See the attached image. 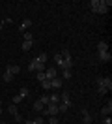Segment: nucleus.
I'll list each match as a JSON object with an SVG mask.
<instances>
[{
  "mask_svg": "<svg viewBox=\"0 0 112 124\" xmlns=\"http://www.w3.org/2000/svg\"><path fill=\"white\" fill-rule=\"evenodd\" d=\"M28 71H45V64H41L37 58H34L28 64Z\"/></svg>",
  "mask_w": 112,
  "mask_h": 124,
  "instance_id": "1",
  "label": "nucleus"
},
{
  "mask_svg": "<svg viewBox=\"0 0 112 124\" xmlns=\"http://www.w3.org/2000/svg\"><path fill=\"white\" fill-rule=\"evenodd\" d=\"M43 111H45V115H47V116H56L60 113V111H58V103H49V105H45Z\"/></svg>",
  "mask_w": 112,
  "mask_h": 124,
  "instance_id": "2",
  "label": "nucleus"
},
{
  "mask_svg": "<svg viewBox=\"0 0 112 124\" xmlns=\"http://www.w3.org/2000/svg\"><path fill=\"white\" fill-rule=\"evenodd\" d=\"M95 83H97V86H105V88L112 90V79L110 77H97Z\"/></svg>",
  "mask_w": 112,
  "mask_h": 124,
  "instance_id": "3",
  "label": "nucleus"
},
{
  "mask_svg": "<svg viewBox=\"0 0 112 124\" xmlns=\"http://www.w3.org/2000/svg\"><path fill=\"white\" fill-rule=\"evenodd\" d=\"M110 6H112V0H99V8H97V13H106Z\"/></svg>",
  "mask_w": 112,
  "mask_h": 124,
  "instance_id": "4",
  "label": "nucleus"
},
{
  "mask_svg": "<svg viewBox=\"0 0 112 124\" xmlns=\"http://www.w3.org/2000/svg\"><path fill=\"white\" fill-rule=\"evenodd\" d=\"M54 77H58V70H56V68H45V79H49V81H51V79H54Z\"/></svg>",
  "mask_w": 112,
  "mask_h": 124,
  "instance_id": "5",
  "label": "nucleus"
},
{
  "mask_svg": "<svg viewBox=\"0 0 112 124\" xmlns=\"http://www.w3.org/2000/svg\"><path fill=\"white\" fill-rule=\"evenodd\" d=\"M97 58H99L101 62H110L112 54H110V51H105V53H97Z\"/></svg>",
  "mask_w": 112,
  "mask_h": 124,
  "instance_id": "6",
  "label": "nucleus"
},
{
  "mask_svg": "<svg viewBox=\"0 0 112 124\" xmlns=\"http://www.w3.org/2000/svg\"><path fill=\"white\" fill-rule=\"evenodd\" d=\"M6 70L11 73V75H17V73H21V66H17V64H7Z\"/></svg>",
  "mask_w": 112,
  "mask_h": 124,
  "instance_id": "7",
  "label": "nucleus"
},
{
  "mask_svg": "<svg viewBox=\"0 0 112 124\" xmlns=\"http://www.w3.org/2000/svg\"><path fill=\"white\" fill-rule=\"evenodd\" d=\"M80 113H82V120H84V124H92V120H93V118H92V115L88 113V109H86V107L80 109Z\"/></svg>",
  "mask_w": 112,
  "mask_h": 124,
  "instance_id": "8",
  "label": "nucleus"
},
{
  "mask_svg": "<svg viewBox=\"0 0 112 124\" xmlns=\"http://www.w3.org/2000/svg\"><path fill=\"white\" fill-rule=\"evenodd\" d=\"M110 113H112V101L108 100V103H106V105L101 109V115H103V116H108Z\"/></svg>",
  "mask_w": 112,
  "mask_h": 124,
  "instance_id": "9",
  "label": "nucleus"
},
{
  "mask_svg": "<svg viewBox=\"0 0 112 124\" xmlns=\"http://www.w3.org/2000/svg\"><path fill=\"white\" fill-rule=\"evenodd\" d=\"M60 101L62 103H66V105H71V96H69V92H64L62 96H60Z\"/></svg>",
  "mask_w": 112,
  "mask_h": 124,
  "instance_id": "10",
  "label": "nucleus"
},
{
  "mask_svg": "<svg viewBox=\"0 0 112 124\" xmlns=\"http://www.w3.org/2000/svg\"><path fill=\"white\" fill-rule=\"evenodd\" d=\"M28 26H32V21H30V19H24V21H22V23L19 24V30H21V32H24L26 28H28Z\"/></svg>",
  "mask_w": 112,
  "mask_h": 124,
  "instance_id": "11",
  "label": "nucleus"
},
{
  "mask_svg": "<svg viewBox=\"0 0 112 124\" xmlns=\"http://www.w3.org/2000/svg\"><path fill=\"white\" fill-rule=\"evenodd\" d=\"M60 86H62V79L60 77L51 79V88H60Z\"/></svg>",
  "mask_w": 112,
  "mask_h": 124,
  "instance_id": "12",
  "label": "nucleus"
},
{
  "mask_svg": "<svg viewBox=\"0 0 112 124\" xmlns=\"http://www.w3.org/2000/svg\"><path fill=\"white\" fill-rule=\"evenodd\" d=\"M105 51H108V43H106V41H99V45H97V53H105Z\"/></svg>",
  "mask_w": 112,
  "mask_h": 124,
  "instance_id": "13",
  "label": "nucleus"
},
{
  "mask_svg": "<svg viewBox=\"0 0 112 124\" xmlns=\"http://www.w3.org/2000/svg\"><path fill=\"white\" fill-rule=\"evenodd\" d=\"M54 62H56L58 68H64V58H62V54H60V53L54 54Z\"/></svg>",
  "mask_w": 112,
  "mask_h": 124,
  "instance_id": "14",
  "label": "nucleus"
},
{
  "mask_svg": "<svg viewBox=\"0 0 112 124\" xmlns=\"http://www.w3.org/2000/svg\"><path fill=\"white\" fill-rule=\"evenodd\" d=\"M97 8H99V0H92V2H90V9H92L93 13H97Z\"/></svg>",
  "mask_w": 112,
  "mask_h": 124,
  "instance_id": "15",
  "label": "nucleus"
},
{
  "mask_svg": "<svg viewBox=\"0 0 112 124\" xmlns=\"http://www.w3.org/2000/svg\"><path fill=\"white\" fill-rule=\"evenodd\" d=\"M22 51H30L32 47H34V41H22Z\"/></svg>",
  "mask_w": 112,
  "mask_h": 124,
  "instance_id": "16",
  "label": "nucleus"
},
{
  "mask_svg": "<svg viewBox=\"0 0 112 124\" xmlns=\"http://www.w3.org/2000/svg\"><path fill=\"white\" fill-rule=\"evenodd\" d=\"M60 54H62V58H64V60H71V53H69V49H64Z\"/></svg>",
  "mask_w": 112,
  "mask_h": 124,
  "instance_id": "17",
  "label": "nucleus"
},
{
  "mask_svg": "<svg viewBox=\"0 0 112 124\" xmlns=\"http://www.w3.org/2000/svg\"><path fill=\"white\" fill-rule=\"evenodd\" d=\"M7 111H9L13 116H15V115H19V109H17V105H15V103H11V105L7 107Z\"/></svg>",
  "mask_w": 112,
  "mask_h": 124,
  "instance_id": "18",
  "label": "nucleus"
},
{
  "mask_svg": "<svg viewBox=\"0 0 112 124\" xmlns=\"http://www.w3.org/2000/svg\"><path fill=\"white\" fill-rule=\"evenodd\" d=\"M43 109H45V105H43V103H41L39 100L34 101V111H43Z\"/></svg>",
  "mask_w": 112,
  "mask_h": 124,
  "instance_id": "19",
  "label": "nucleus"
},
{
  "mask_svg": "<svg viewBox=\"0 0 112 124\" xmlns=\"http://www.w3.org/2000/svg\"><path fill=\"white\" fill-rule=\"evenodd\" d=\"M28 92H30V90H28V88H26V86H22V88H21V90H19V96H21V98H22V100H24V98H26V96H28Z\"/></svg>",
  "mask_w": 112,
  "mask_h": 124,
  "instance_id": "20",
  "label": "nucleus"
},
{
  "mask_svg": "<svg viewBox=\"0 0 112 124\" xmlns=\"http://www.w3.org/2000/svg\"><path fill=\"white\" fill-rule=\"evenodd\" d=\"M22 36H24V41H34V34L32 32H24Z\"/></svg>",
  "mask_w": 112,
  "mask_h": 124,
  "instance_id": "21",
  "label": "nucleus"
},
{
  "mask_svg": "<svg viewBox=\"0 0 112 124\" xmlns=\"http://www.w3.org/2000/svg\"><path fill=\"white\" fill-rule=\"evenodd\" d=\"M39 101H41L43 105H49V103H51V96H41V98H39Z\"/></svg>",
  "mask_w": 112,
  "mask_h": 124,
  "instance_id": "22",
  "label": "nucleus"
},
{
  "mask_svg": "<svg viewBox=\"0 0 112 124\" xmlns=\"http://www.w3.org/2000/svg\"><path fill=\"white\" fill-rule=\"evenodd\" d=\"M67 109H69V105H66V103H62V101L58 103V111H60V113H66Z\"/></svg>",
  "mask_w": 112,
  "mask_h": 124,
  "instance_id": "23",
  "label": "nucleus"
},
{
  "mask_svg": "<svg viewBox=\"0 0 112 124\" xmlns=\"http://www.w3.org/2000/svg\"><path fill=\"white\" fill-rule=\"evenodd\" d=\"M11 79H13V75H11V73H9L7 70H4V81H6V83H9Z\"/></svg>",
  "mask_w": 112,
  "mask_h": 124,
  "instance_id": "24",
  "label": "nucleus"
},
{
  "mask_svg": "<svg viewBox=\"0 0 112 124\" xmlns=\"http://www.w3.org/2000/svg\"><path fill=\"white\" fill-rule=\"evenodd\" d=\"M62 79H71V70H62Z\"/></svg>",
  "mask_w": 112,
  "mask_h": 124,
  "instance_id": "25",
  "label": "nucleus"
},
{
  "mask_svg": "<svg viewBox=\"0 0 112 124\" xmlns=\"http://www.w3.org/2000/svg\"><path fill=\"white\" fill-rule=\"evenodd\" d=\"M37 60L41 62V64H47V53H41L39 56H37Z\"/></svg>",
  "mask_w": 112,
  "mask_h": 124,
  "instance_id": "26",
  "label": "nucleus"
},
{
  "mask_svg": "<svg viewBox=\"0 0 112 124\" xmlns=\"http://www.w3.org/2000/svg\"><path fill=\"white\" fill-rule=\"evenodd\" d=\"M41 86H43L45 90H49V88H51V81H49V79H45V81H41Z\"/></svg>",
  "mask_w": 112,
  "mask_h": 124,
  "instance_id": "27",
  "label": "nucleus"
},
{
  "mask_svg": "<svg viewBox=\"0 0 112 124\" xmlns=\"http://www.w3.org/2000/svg\"><path fill=\"white\" fill-rule=\"evenodd\" d=\"M36 79L41 83V81H45V71H37V75H36Z\"/></svg>",
  "mask_w": 112,
  "mask_h": 124,
  "instance_id": "28",
  "label": "nucleus"
},
{
  "mask_svg": "<svg viewBox=\"0 0 112 124\" xmlns=\"http://www.w3.org/2000/svg\"><path fill=\"white\" fill-rule=\"evenodd\" d=\"M51 103H60V96L58 94H52L51 96Z\"/></svg>",
  "mask_w": 112,
  "mask_h": 124,
  "instance_id": "29",
  "label": "nucleus"
},
{
  "mask_svg": "<svg viewBox=\"0 0 112 124\" xmlns=\"http://www.w3.org/2000/svg\"><path fill=\"white\" fill-rule=\"evenodd\" d=\"M97 92H99V94H108L110 90H108V88H105V86H99V88H97Z\"/></svg>",
  "mask_w": 112,
  "mask_h": 124,
  "instance_id": "30",
  "label": "nucleus"
},
{
  "mask_svg": "<svg viewBox=\"0 0 112 124\" xmlns=\"http://www.w3.org/2000/svg\"><path fill=\"white\" fill-rule=\"evenodd\" d=\"M49 124H58V118L56 116H49Z\"/></svg>",
  "mask_w": 112,
  "mask_h": 124,
  "instance_id": "31",
  "label": "nucleus"
},
{
  "mask_svg": "<svg viewBox=\"0 0 112 124\" xmlns=\"http://www.w3.org/2000/svg\"><path fill=\"white\" fill-rule=\"evenodd\" d=\"M103 124H112V118H110V115H108V116H105V118H103Z\"/></svg>",
  "mask_w": 112,
  "mask_h": 124,
  "instance_id": "32",
  "label": "nucleus"
},
{
  "mask_svg": "<svg viewBox=\"0 0 112 124\" xmlns=\"http://www.w3.org/2000/svg\"><path fill=\"white\" fill-rule=\"evenodd\" d=\"M32 122H34V124H43V118H41V116H37V118H34Z\"/></svg>",
  "mask_w": 112,
  "mask_h": 124,
  "instance_id": "33",
  "label": "nucleus"
},
{
  "mask_svg": "<svg viewBox=\"0 0 112 124\" xmlns=\"http://www.w3.org/2000/svg\"><path fill=\"white\" fill-rule=\"evenodd\" d=\"M19 101H22V98H21V96H19V94H17V96H15V98H13V103H15V105H17Z\"/></svg>",
  "mask_w": 112,
  "mask_h": 124,
  "instance_id": "34",
  "label": "nucleus"
},
{
  "mask_svg": "<svg viewBox=\"0 0 112 124\" xmlns=\"http://www.w3.org/2000/svg\"><path fill=\"white\" fill-rule=\"evenodd\" d=\"M24 124H34V122H32V120H26V122H24Z\"/></svg>",
  "mask_w": 112,
  "mask_h": 124,
  "instance_id": "35",
  "label": "nucleus"
},
{
  "mask_svg": "<svg viewBox=\"0 0 112 124\" xmlns=\"http://www.w3.org/2000/svg\"><path fill=\"white\" fill-rule=\"evenodd\" d=\"M0 107H2V100H0Z\"/></svg>",
  "mask_w": 112,
  "mask_h": 124,
  "instance_id": "36",
  "label": "nucleus"
},
{
  "mask_svg": "<svg viewBox=\"0 0 112 124\" xmlns=\"http://www.w3.org/2000/svg\"><path fill=\"white\" fill-rule=\"evenodd\" d=\"M2 124H6V122H2Z\"/></svg>",
  "mask_w": 112,
  "mask_h": 124,
  "instance_id": "37",
  "label": "nucleus"
}]
</instances>
